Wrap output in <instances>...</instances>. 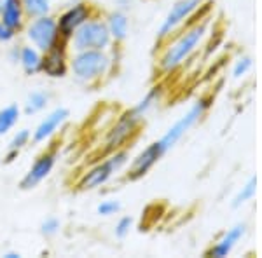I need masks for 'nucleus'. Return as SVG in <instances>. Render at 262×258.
Instances as JSON below:
<instances>
[{
    "instance_id": "6ab92c4d",
    "label": "nucleus",
    "mask_w": 262,
    "mask_h": 258,
    "mask_svg": "<svg viewBox=\"0 0 262 258\" xmlns=\"http://www.w3.org/2000/svg\"><path fill=\"white\" fill-rule=\"evenodd\" d=\"M21 113H23L21 112V107L16 103L6 105V107L0 108V138L9 134L18 126Z\"/></svg>"
},
{
    "instance_id": "393cba45",
    "label": "nucleus",
    "mask_w": 262,
    "mask_h": 258,
    "mask_svg": "<svg viewBox=\"0 0 262 258\" xmlns=\"http://www.w3.org/2000/svg\"><path fill=\"white\" fill-rule=\"evenodd\" d=\"M133 227H135V220L133 218H131V217H121L116 222V225H114V236H116L117 239H126L131 234Z\"/></svg>"
},
{
    "instance_id": "a878e982",
    "label": "nucleus",
    "mask_w": 262,
    "mask_h": 258,
    "mask_svg": "<svg viewBox=\"0 0 262 258\" xmlns=\"http://www.w3.org/2000/svg\"><path fill=\"white\" fill-rule=\"evenodd\" d=\"M60 230H61L60 218L48 217L46 220H42V223H40V234L44 236V238H54V236L60 234Z\"/></svg>"
},
{
    "instance_id": "20e7f679",
    "label": "nucleus",
    "mask_w": 262,
    "mask_h": 258,
    "mask_svg": "<svg viewBox=\"0 0 262 258\" xmlns=\"http://www.w3.org/2000/svg\"><path fill=\"white\" fill-rule=\"evenodd\" d=\"M129 160H131V154L128 149H121L111 152V154H105L103 160L93 164L91 168H88L79 176L75 187L81 190V192H93V190L105 187L108 181H112L119 173H122L128 168Z\"/></svg>"
},
{
    "instance_id": "f03ea898",
    "label": "nucleus",
    "mask_w": 262,
    "mask_h": 258,
    "mask_svg": "<svg viewBox=\"0 0 262 258\" xmlns=\"http://www.w3.org/2000/svg\"><path fill=\"white\" fill-rule=\"evenodd\" d=\"M119 61V45H112L108 51H74L70 53L69 75H72L75 82L81 86L96 87L116 72Z\"/></svg>"
},
{
    "instance_id": "cd10ccee",
    "label": "nucleus",
    "mask_w": 262,
    "mask_h": 258,
    "mask_svg": "<svg viewBox=\"0 0 262 258\" xmlns=\"http://www.w3.org/2000/svg\"><path fill=\"white\" fill-rule=\"evenodd\" d=\"M114 6H116V9L128 12L135 6V0H114Z\"/></svg>"
},
{
    "instance_id": "f257e3e1",
    "label": "nucleus",
    "mask_w": 262,
    "mask_h": 258,
    "mask_svg": "<svg viewBox=\"0 0 262 258\" xmlns=\"http://www.w3.org/2000/svg\"><path fill=\"white\" fill-rule=\"evenodd\" d=\"M213 33V19L212 14L194 21L171 35L170 39L161 42L163 48L156 58V68L163 77L177 74L184 68L189 61L205 48L206 40Z\"/></svg>"
},
{
    "instance_id": "39448f33",
    "label": "nucleus",
    "mask_w": 262,
    "mask_h": 258,
    "mask_svg": "<svg viewBox=\"0 0 262 258\" xmlns=\"http://www.w3.org/2000/svg\"><path fill=\"white\" fill-rule=\"evenodd\" d=\"M210 107H212V98H210V96H200V98L191 105V108H189L185 113H182L179 119L166 129V133H164L161 138L152 142V145L156 147V150L164 157L168 152L175 149L182 139L187 136V133L194 128V126L200 124L203 121V117L206 115V112L210 110Z\"/></svg>"
},
{
    "instance_id": "5701e85b",
    "label": "nucleus",
    "mask_w": 262,
    "mask_h": 258,
    "mask_svg": "<svg viewBox=\"0 0 262 258\" xmlns=\"http://www.w3.org/2000/svg\"><path fill=\"white\" fill-rule=\"evenodd\" d=\"M32 143V129L28 128H21L18 131H14L12 138L9 139V145L7 149L9 150H16V152H21L25 150L28 145Z\"/></svg>"
},
{
    "instance_id": "2eb2a0df",
    "label": "nucleus",
    "mask_w": 262,
    "mask_h": 258,
    "mask_svg": "<svg viewBox=\"0 0 262 258\" xmlns=\"http://www.w3.org/2000/svg\"><path fill=\"white\" fill-rule=\"evenodd\" d=\"M0 19L16 35H19L28 19L21 0H0Z\"/></svg>"
},
{
    "instance_id": "ddd939ff",
    "label": "nucleus",
    "mask_w": 262,
    "mask_h": 258,
    "mask_svg": "<svg viewBox=\"0 0 262 258\" xmlns=\"http://www.w3.org/2000/svg\"><path fill=\"white\" fill-rule=\"evenodd\" d=\"M247 232H248L247 223H243V222L234 223V225L227 228V230L224 232V234L215 241V243H212V246L205 251V256L227 258L236 249V246H238V244L245 239Z\"/></svg>"
},
{
    "instance_id": "dca6fc26",
    "label": "nucleus",
    "mask_w": 262,
    "mask_h": 258,
    "mask_svg": "<svg viewBox=\"0 0 262 258\" xmlns=\"http://www.w3.org/2000/svg\"><path fill=\"white\" fill-rule=\"evenodd\" d=\"M18 65L21 70L25 72V75L33 77V75H39L42 68V51L33 48L32 44H19V58Z\"/></svg>"
},
{
    "instance_id": "4468645a",
    "label": "nucleus",
    "mask_w": 262,
    "mask_h": 258,
    "mask_svg": "<svg viewBox=\"0 0 262 258\" xmlns=\"http://www.w3.org/2000/svg\"><path fill=\"white\" fill-rule=\"evenodd\" d=\"M103 19L108 28V33H111L114 45L124 44L126 39L129 37V30H131V19H129L128 12L114 9V11H108L107 14L103 16Z\"/></svg>"
},
{
    "instance_id": "412c9836",
    "label": "nucleus",
    "mask_w": 262,
    "mask_h": 258,
    "mask_svg": "<svg viewBox=\"0 0 262 258\" xmlns=\"http://www.w3.org/2000/svg\"><path fill=\"white\" fill-rule=\"evenodd\" d=\"M58 0H21L27 18H37V16L54 14Z\"/></svg>"
},
{
    "instance_id": "1a4fd4ad",
    "label": "nucleus",
    "mask_w": 262,
    "mask_h": 258,
    "mask_svg": "<svg viewBox=\"0 0 262 258\" xmlns=\"http://www.w3.org/2000/svg\"><path fill=\"white\" fill-rule=\"evenodd\" d=\"M95 14H98V11L88 0H74L67 7H63L56 14L58 30H60L61 40L69 42L70 37Z\"/></svg>"
},
{
    "instance_id": "9d476101",
    "label": "nucleus",
    "mask_w": 262,
    "mask_h": 258,
    "mask_svg": "<svg viewBox=\"0 0 262 258\" xmlns=\"http://www.w3.org/2000/svg\"><path fill=\"white\" fill-rule=\"evenodd\" d=\"M56 162H58L56 149H48L37 155L35 160L32 162V166L28 168V171L25 173V176L19 181L21 190H33L39 187L46 178H49V175L53 173Z\"/></svg>"
},
{
    "instance_id": "c756f323",
    "label": "nucleus",
    "mask_w": 262,
    "mask_h": 258,
    "mask_svg": "<svg viewBox=\"0 0 262 258\" xmlns=\"http://www.w3.org/2000/svg\"><path fill=\"white\" fill-rule=\"evenodd\" d=\"M19 154H21V152H16V150H9V149H7L6 155H4V164H12L16 159L19 157Z\"/></svg>"
},
{
    "instance_id": "423d86ee",
    "label": "nucleus",
    "mask_w": 262,
    "mask_h": 258,
    "mask_svg": "<svg viewBox=\"0 0 262 258\" xmlns=\"http://www.w3.org/2000/svg\"><path fill=\"white\" fill-rule=\"evenodd\" d=\"M145 117L137 112V108H128L121 112L116 117V121L107 128L101 139V152L111 154V152L128 149V145L133 142L140 133V128Z\"/></svg>"
},
{
    "instance_id": "4be33fe9",
    "label": "nucleus",
    "mask_w": 262,
    "mask_h": 258,
    "mask_svg": "<svg viewBox=\"0 0 262 258\" xmlns=\"http://www.w3.org/2000/svg\"><path fill=\"white\" fill-rule=\"evenodd\" d=\"M252 70H253V58L248 56V54H243V56L236 58L234 63H232L231 75L234 80H242L247 77Z\"/></svg>"
},
{
    "instance_id": "f3484780",
    "label": "nucleus",
    "mask_w": 262,
    "mask_h": 258,
    "mask_svg": "<svg viewBox=\"0 0 262 258\" xmlns=\"http://www.w3.org/2000/svg\"><path fill=\"white\" fill-rule=\"evenodd\" d=\"M51 103V95L46 89H35L32 92H28L27 98H25V103L21 107V112L25 115L32 117V115H39V113L44 112L46 108L49 107Z\"/></svg>"
},
{
    "instance_id": "f8f14e48",
    "label": "nucleus",
    "mask_w": 262,
    "mask_h": 258,
    "mask_svg": "<svg viewBox=\"0 0 262 258\" xmlns=\"http://www.w3.org/2000/svg\"><path fill=\"white\" fill-rule=\"evenodd\" d=\"M70 119V112L65 107H56L51 112L46 113L39 121V124L32 129V143L35 145H44V143L51 142L58 133L61 131L67 121Z\"/></svg>"
},
{
    "instance_id": "bb28decb",
    "label": "nucleus",
    "mask_w": 262,
    "mask_h": 258,
    "mask_svg": "<svg viewBox=\"0 0 262 258\" xmlns=\"http://www.w3.org/2000/svg\"><path fill=\"white\" fill-rule=\"evenodd\" d=\"M16 37L18 35H16L11 28H7L6 25L2 23V19H0V44H11V42H14Z\"/></svg>"
},
{
    "instance_id": "aec40b11",
    "label": "nucleus",
    "mask_w": 262,
    "mask_h": 258,
    "mask_svg": "<svg viewBox=\"0 0 262 258\" xmlns=\"http://www.w3.org/2000/svg\"><path fill=\"white\" fill-rule=\"evenodd\" d=\"M255 194H257V176H250V178L238 189V192L234 194V197H232V201H231V206L234 209L243 208V206H247L248 202L253 201Z\"/></svg>"
},
{
    "instance_id": "a211bd4d",
    "label": "nucleus",
    "mask_w": 262,
    "mask_h": 258,
    "mask_svg": "<svg viewBox=\"0 0 262 258\" xmlns=\"http://www.w3.org/2000/svg\"><path fill=\"white\" fill-rule=\"evenodd\" d=\"M163 96H164V87L161 84H156V86H152L150 89L142 96L140 101L135 105V108H137V112L140 113V115L147 117L156 107H159V103L163 101Z\"/></svg>"
},
{
    "instance_id": "6e6552de",
    "label": "nucleus",
    "mask_w": 262,
    "mask_h": 258,
    "mask_svg": "<svg viewBox=\"0 0 262 258\" xmlns=\"http://www.w3.org/2000/svg\"><path fill=\"white\" fill-rule=\"evenodd\" d=\"M21 33H23L27 44H32L33 48H37L42 53H46V51L61 40L60 30H58L56 14L28 18Z\"/></svg>"
},
{
    "instance_id": "7c9ffc66",
    "label": "nucleus",
    "mask_w": 262,
    "mask_h": 258,
    "mask_svg": "<svg viewBox=\"0 0 262 258\" xmlns=\"http://www.w3.org/2000/svg\"><path fill=\"white\" fill-rule=\"evenodd\" d=\"M2 256L4 258H21V253H18V251H6Z\"/></svg>"
},
{
    "instance_id": "9b49d317",
    "label": "nucleus",
    "mask_w": 262,
    "mask_h": 258,
    "mask_svg": "<svg viewBox=\"0 0 262 258\" xmlns=\"http://www.w3.org/2000/svg\"><path fill=\"white\" fill-rule=\"evenodd\" d=\"M70 65V49L65 40H60L46 53H42V68L40 74L48 79H65L69 75Z\"/></svg>"
},
{
    "instance_id": "b1692460",
    "label": "nucleus",
    "mask_w": 262,
    "mask_h": 258,
    "mask_svg": "<svg viewBox=\"0 0 262 258\" xmlns=\"http://www.w3.org/2000/svg\"><path fill=\"white\" fill-rule=\"evenodd\" d=\"M122 209V204L119 199H114V197H107L103 199V201L98 202V206H96V213L100 215V217H116V215H119Z\"/></svg>"
},
{
    "instance_id": "c85d7f7f",
    "label": "nucleus",
    "mask_w": 262,
    "mask_h": 258,
    "mask_svg": "<svg viewBox=\"0 0 262 258\" xmlns=\"http://www.w3.org/2000/svg\"><path fill=\"white\" fill-rule=\"evenodd\" d=\"M7 56H9V61L14 63V65H18V58H19V45H12L7 51Z\"/></svg>"
},
{
    "instance_id": "7ed1b4c3",
    "label": "nucleus",
    "mask_w": 262,
    "mask_h": 258,
    "mask_svg": "<svg viewBox=\"0 0 262 258\" xmlns=\"http://www.w3.org/2000/svg\"><path fill=\"white\" fill-rule=\"evenodd\" d=\"M208 14H212V4L208 0H177L158 27V40L164 42L187 25Z\"/></svg>"
},
{
    "instance_id": "0eeeda50",
    "label": "nucleus",
    "mask_w": 262,
    "mask_h": 258,
    "mask_svg": "<svg viewBox=\"0 0 262 258\" xmlns=\"http://www.w3.org/2000/svg\"><path fill=\"white\" fill-rule=\"evenodd\" d=\"M67 44H69L70 53H74V51H90V49L108 51L114 45V42L111 39L107 25H105L103 16L95 14L70 37Z\"/></svg>"
}]
</instances>
